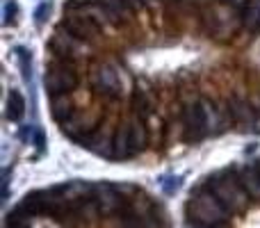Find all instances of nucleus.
Here are the masks:
<instances>
[{"label":"nucleus","mask_w":260,"mask_h":228,"mask_svg":"<svg viewBox=\"0 0 260 228\" xmlns=\"http://www.w3.org/2000/svg\"><path fill=\"white\" fill-rule=\"evenodd\" d=\"M187 221L203 228H224L231 221L233 212L206 187V183L197 185L187 199Z\"/></svg>","instance_id":"nucleus-1"},{"label":"nucleus","mask_w":260,"mask_h":228,"mask_svg":"<svg viewBox=\"0 0 260 228\" xmlns=\"http://www.w3.org/2000/svg\"><path fill=\"white\" fill-rule=\"evenodd\" d=\"M203 183H206V187L210 189L233 215L235 212H244L249 201H251V197L247 194L242 180H240L238 167H226V169L212 171Z\"/></svg>","instance_id":"nucleus-2"},{"label":"nucleus","mask_w":260,"mask_h":228,"mask_svg":"<svg viewBox=\"0 0 260 228\" xmlns=\"http://www.w3.org/2000/svg\"><path fill=\"white\" fill-rule=\"evenodd\" d=\"M240 25H242V14H238V9L231 3L215 5L203 16V30L212 39H231Z\"/></svg>","instance_id":"nucleus-3"},{"label":"nucleus","mask_w":260,"mask_h":228,"mask_svg":"<svg viewBox=\"0 0 260 228\" xmlns=\"http://www.w3.org/2000/svg\"><path fill=\"white\" fill-rule=\"evenodd\" d=\"M78 85V76L73 62H64V59H55L48 64L44 76V87L48 96H59V94H71Z\"/></svg>","instance_id":"nucleus-4"},{"label":"nucleus","mask_w":260,"mask_h":228,"mask_svg":"<svg viewBox=\"0 0 260 228\" xmlns=\"http://www.w3.org/2000/svg\"><path fill=\"white\" fill-rule=\"evenodd\" d=\"M94 87L99 94L108 99H121L126 91V76L123 69L114 62H103L94 69Z\"/></svg>","instance_id":"nucleus-5"},{"label":"nucleus","mask_w":260,"mask_h":228,"mask_svg":"<svg viewBox=\"0 0 260 228\" xmlns=\"http://www.w3.org/2000/svg\"><path fill=\"white\" fill-rule=\"evenodd\" d=\"M48 48H50V53H53L57 59L73 62V59H80V57H85V55H87V41L78 39V37L71 35L67 27L59 25L57 32L50 37Z\"/></svg>","instance_id":"nucleus-6"},{"label":"nucleus","mask_w":260,"mask_h":228,"mask_svg":"<svg viewBox=\"0 0 260 228\" xmlns=\"http://www.w3.org/2000/svg\"><path fill=\"white\" fill-rule=\"evenodd\" d=\"M183 116H185V142H201V139L208 137L201 99H189L185 103Z\"/></svg>","instance_id":"nucleus-7"},{"label":"nucleus","mask_w":260,"mask_h":228,"mask_svg":"<svg viewBox=\"0 0 260 228\" xmlns=\"http://www.w3.org/2000/svg\"><path fill=\"white\" fill-rule=\"evenodd\" d=\"M226 112H229V119L235 128H240L242 133H256V121H258V108L256 103H249L244 99H229V105H226Z\"/></svg>","instance_id":"nucleus-8"},{"label":"nucleus","mask_w":260,"mask_h":228,"mask_svg":"<svg viewBox=\"0 0 260 228\" xmlns=\"http://www.w3.org/2000/svg\"><path fill=\"white\" fill-rule=\"evenodd\" d=\"M67 12H73V9H67ZM62 27H67L71 35H76L78 39H82V41H87V39H91V37H99L101 35V27L96 25L91 18H87L85 14H80V12H73V16H71V14H67Z\"/></svg>","instance_id":"nucleus-9"},{"label":"nucleus","mask_w":260,"mask_h":228,"mask_svg":"<svg viewBox=\"0 0 260 228\" xmlns=\"http://www.w3.org/2000/svg\"><path fill=\"white\" fill-rule=\"evenodd\" d=\"M201 103H203V114H206V128H208V137H215V135L224 133L226 123H229V112L221 110L219 105L215 103L212 99L208 96H201Z\"/></svg>","instance_id":"nucleus-10"},{"label":"nucleus","mask_w":260,"mask_h":228,"mask_svg":"<svg viewBox=\"0 0 260 228\" xmlns=\"http://www.w3.org/2000/svg\"><path fill=\"white\" fill-rule=\"evenodd\" d=\"M80 144L87 148V151L96 153V155H101V157H112L114 137H110V135H103L101 130H94V133H89Z\"/></svg>","instance_id":"nucleus-11"},{"label":"nucleus","mask_w":260,"mask_h":228,"mask_svg":"<svg viewBox=\"0 0 260 228\" xmlns=\"http://www.w3.org/2000/svg\"><path fill=\"white\" fill-rule=\"evenodd\" d=\"M240 180H242L247 194L251 197V201H260V169L258 162H249V165L238 167Z\"/></svg>","instance_id":"nucleus-12"},{"label":"nucleus","mask_w":260,"mask_h":228,"mask_svg":"<svg viewBox=\"0 0 260 228\" xmlns=\"http://www.w3.org/2000/svg\"><path fill=\"white\" fill-rule=\"evenodd\" d=\"M128 130H130V144H133V151H135V155H137V153H142L144 148H146V139H148L146 119H142V116L135 114L133 121L128 123Z\"/></svg>","instance_id":"nucleus-13"},{"label":"nucleus","mask_w":260,"mask_h":228,"mask_svg":"<svg viewBox=\"0 0 260 228\" xmlns=\"http://www.w3.org/2000/svg\"><path fill=\"white\" fill-rule=\"evenodd\" d=\"M135 157L133 144H130V130L128 125H121L114 135V151H112V160H128Z\"/></svg>","instance_id":"nucleus-14"},{"label":"nucleus","mask_w":260,"mask_h":228,"mask_svg":"<svg viewBox=\"0 0 260 228\" xmlns=\"http://www.w3.org/2000/svg\"><path fill=\"white\" fill-rule=\"evenodd\" d=\"M76 110H73V101L69 94H59V96H50V116L57 123L67 121Z\"/></svg>","instance_id":"nucleus-15"},{"label":"nucleus","mask_w":260,"mask_h":228,"mask_svg":"<svg viewBox=\"0 0 260 228\" xmlns=\"http://www.w3.org/2000/svg\"><path fill=\"white\" fill-rule=\"evenodd\" d=\"M101 5H103V9H105V14H108V18H110V23H123L128 18V12H130V7L126 5V0H99Z\"/></svg>","instance_id":"nucleus-16"},{"label":"nucleus","mask_w":260,"mask_h":228,"mask_svg":"<svg viewBox=\"0 0 260 228\" xmlns=\"http://www.w3.org/2000/svg\"><path fill=\"white\" fill-rule=\"evenodd\" d=\"M5 110H7V119L18 123V121L25 116V99H23L18 91L12 89L7 94V105H5Z\"/></svg>","instance_id":"nucleus-17"},{"label":"nucleus","mask_w":260,"mask_h":228,"mask_svg":"<svg viewBox=\"0 0 260 228\" xmlns=\"http://www.w3.org/2000/svg\"><path fill=\"white\" fill-rule=\"evenodd\" d=\"M242 25L249 32H260V0H251L242 7Z\"/></svg>","instance_id":"nucleus-18"},{"label":"nucleus","mask_w":260,"mask_h":228,"mask_svg":"<svg viewBox=\"0 0 260 228\" xmlns=\"http://www.w3.org/2000/svg\"><path fill=\"white\" fill-rule=\"evenodd\" d=\"M14 53H16L18 67H21V73H23V80L30 85V82H32V57H30V50L23 48V46H18Z\"/></svg>","instance_id":"nucleus-19"},{"label":"nucleus","mask_w":260,"mask_h":228,"mask_svg":"<svg viewBox=\"0 0 260 228\" xmlns=\"http://www.w3.org/2000/svg\"><path fill=\"white\" fill-rule=\"evenodd\" d=\"M180 183H183L180 176H165V178H162V192H165L167 197H171V194H176V189L180 187Z\"/></svg>","instance_id":"nucleus-20"},{"label":"nucleus","mask_w":260,"mask_h":228,"mask_svg":"<svg viewBox=\"0 0 260 228\" xmlns=\"http://www.w3.org/2000/svg\"><path fill=\"white\" fill-rule=\"evenodd\" d=\"M148 112H151V101H148L144 94H137L135 96V114L142 116V119H146Z\"/></svg>","instance_id":"nucleus-21"},{"label":"nucleus","mask_w":260,"mask_h":228,"mask_svg":"<svg viewBox=\"0 0 260 228\" xmlns=\"http://www.w3.org/2000/svg\"><path fill=\"white\" fill-rule=\"evenodd\" d=\"M16 16H18L16 3H14V0H7V3L3 5V23H5V25H12Z\"/></svg>","instance_id":"nucleus-22"},{"label":"nucleus","mask_w":260,"mask_h":228,"mask_svg":"<svg viewBox=\"0 0 260 228\" xmlns=\"http://www.w3.org/2000/svg\"><path fill=\"white\" fill-rule=\"evenodd\" d=\"M48 14H50V3H48V0H44V3L37 5V7H35V23H37V25L46 23Z\"/></svg>","instance_id":"nucleus-23"},{"label":"nucleus","mask_w":260,"mask_h":228,"mask_svg":"<svg viewBox=\"0 0 260 228\" xmlns=\"http://www.w3.org/2000/svg\"><path fill=\"white\" fill-rule=\"evenodd\" d=\"M35 146L39 148V151H44V146H46V137H44V130L41 128H35Z\"/></svg>","instance_id":"nucleus-24"},{"label":"nucleus","mask_w":260,"mask_h":228,"mask_svg":"<svg viewBox=\"0 0 260 228\" xmlns=\"http://www.w3.org/2000/svg\"><path fill=\"white\" fill-rule=\"evenodd\" d=\"M126 5H128L130 9H135V12H137V9L144 5V0H126Z\"/></svg>","instance_id":"nucleus-25"},{"label":"nucleus","mask_w":260,"mask_h":228,"mask_svg":"<svg viewBox=\"0 0 260 228\" xmlns=\"http://www.w3.org/2000/svg\"><path fill=\"white\" fill-rule=\"evenodd\" d=\"M27 135H30V128H21V139H23V142L27 139Z\"/></svg>","instance_id":"nucleus-26"},{"label":"nucleus","mask_w":260,"mask_h":228,"mask_svg":"<svg viewBox=\"0 0 260 228\" xmlns=\"http://www.w3.org/2000/svg\"><path fill=\"white\" fill-rule=\"evenodd\" d=\"M187 228H203V226H194V224H189Z\"/></svg>","instance_id":"nucleus-27"},{"label":"nucleus","mask_w":260,"mask_h":228,"mask_svg":"<svg viewBox=\"0 0 260 228\" xmlns=\"http://www.w3.org/2000/svg\"><path fill=\"white\" fill-rule=\"evenodd\" d=\"M144 3H148V5H151V3H155V0H144Z\"/></svg>","instance_id":"nucleus-28"},{"label":"nucleus","mask_w":260,"mask_h":228,"mask_svg":"<svg viewBox=\"0 0 260 228\" xmlns=\"http://www.w3.org/2000/svg\"><path fill=\"white\" fill-rule=\"evenodd\" d=\"M256 162H258V169H260V160H256Z\"/></svg>","instance_id":"nucleus-29"}]
</instances>
